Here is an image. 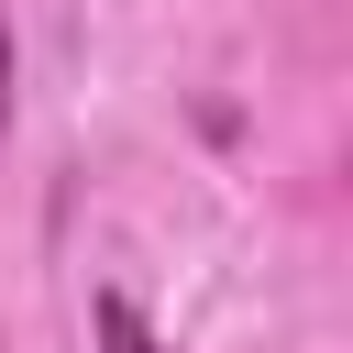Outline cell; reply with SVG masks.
<instances>
[{"label":"cell","mask_w":353,"mask_h":353,"mask_svg":"<svg viewBox=\"0 0 353 353\" xmlns=\"http://www.w3.org/2000/svg\"><path fill=\"white\" fill-rule=\"evenodd\" d=\"M88 342H99V353H165V331H154L121 287H99V298H88Z\"/></svg>","instance_id":"1"}]
</instances>
